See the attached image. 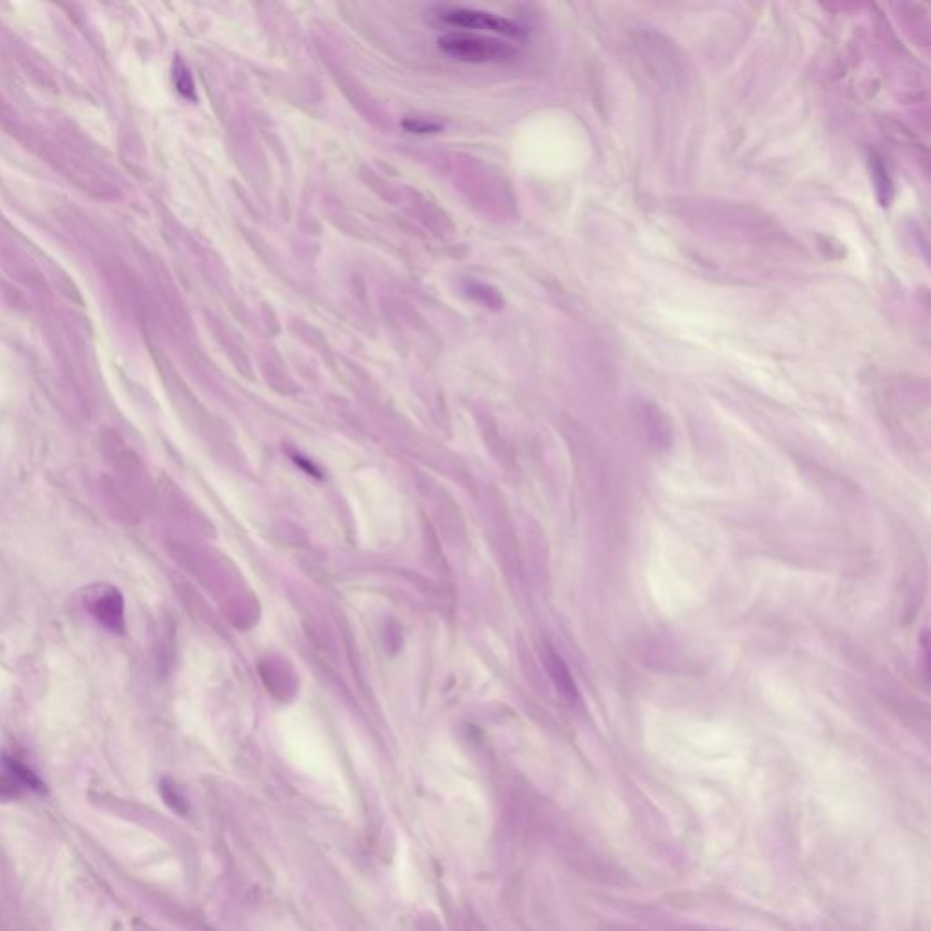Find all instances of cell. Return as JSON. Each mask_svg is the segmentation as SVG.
Listing matches in <instances>:
<instances>
[{
  "mask_svg": "<svg viewBox=\"0 0 931 931\" xmlns=\"http://www.w3.org/2000/svg\"><path fill=\"white\" fill-rule=\"evenodd\" d=\"M437 44L439 50L451 59L475 64L511 61L517 55V50L508 42L468 31L444 33Z\"/></svg>",
  "mask_w": 931,
  "mask_h": 931,
  "instance_id": "6da1fadb",
  "label": "cell"
},
{
  "mask_svg": "<svg viewBox=\"0 0 931 931\" xmlns=\"http://www.w3.org/2000/svg\"><path fill=\"white\" fill-rule=\"evenodd\" d=\"M2 766L6 770V775L11 781L15 782L19 788H30L37 793H44L46 786L39 779V775L31 770L26 762L21 761L15 755H2Z\"/></svg>",
  "mask_w": 931,
  "mask_h": 931,
  "instance_id": "277c9868",
  "label": "cell"
},
{
  "mask_svg": "<svg viewBox=\"0 0 931 931\" xmlns=\"http://www.w3.org/2000/svg\"><path fill=\"white\" fill-rule=\"evenodd\" d=\"M546 664H548V670L551 673V679L557 684V688L564 695L566 701H577L579 699V691H577V686L575 682L571 679V673L566 664L562 661L561 657L555 653V651H550L548 657H546Z\"/></svg>",
  "mask_w": 931,
  "mask_h": 931,
  "instance_id": "5b68a950",
  "label": "cell"
},
{
  "mask_svg": "<svg viewBox=\"0 0 931 931\" xmlns=\"http://www.w3.org/2000/svg\"><path fill=\"white\" fill-rule=\"evenodd\" d=\"M161 795L164 802L170 806L171 810L179 811V813H186L188 811V806H186V799L182 795V791L179 790V786L175 782H171L170 779H164L161 782Z\"/></svg>",
  "mask_w": 931,
  "mask_h": 931,
  "instance_id": "52a82bcc",
  "label": "cell"
},
{
  "mask_svg": "<svg viewBox=\"0 0 931 931\" xmlns=\"http://www.w3.org/2000/svg\"><path fill=\"white\" fill-rule=\"evenodd\" d=\"M119 588L110 584H97L86 588V608L91 617L111 633H126V606Z\"/></svg>",
  "mask_w": 931,
  "mask_h": 931,
  "instance_id": "7a4b0ae2",
  "label": "cell"
},
{
  "mask_svg": "<svg viewBox=\"0 0 931 931\" xmlns=\"http://www.w3.org/2000/svg\"><path fill=\"white\" fill-rule=\"evenodd\" d=\"M402 128L410 131V133H417V135H431V133H441L442 124L419 119V117H410V119L402 121Z\"/></svg>",
  "mask_w": 931,
  "mask_h": 931,
  "instance_id": "ba28073f",
  "label": "cell"
},
{
  "mask_svg": "<svg viewBox=\"0 0 931 931\" xmlns=\"http://www.w3.org/2000/svg\"><path fill=\"white\" fill-rule=\"evenodd\" d=\"M19 795V786L11 781L10 777L0 775V801H10Z\"/></svg>",
  "mask_w": 931,
  "mask_h": 931,
  "instance_id": "9c48e42d",
  "label": "cell"
},
{
  "mask_svg": "<svg viewBox=\"0 0 931 931\" xmlns=\"http://www.w3.org/2000/svg\"><path fill=\"white\" fill-rule=\"evenodd\" d=\"M171 77H173V84L177 91L181 93L184 99L188 101L195 102L197 101V91H195V82H193V77H191L190 70L188 66L184 64L181 57H177L175 62H173V70H171Z\"/></svg>",
  "mask_w": 931,
  "mask_h": 931,
  "instance_id": "8992f818",
  "label": "cell"
},
{
  "mask_svg": "<svg viewBox=\"0 0 931 931\" xmlns=\"http://www.w3.org/2000/svg\"><path fill=\"white\" fill-rule=\"evenodd\" d=\"M441 21L453 28H461V30L491 31L504 37H513V39L524 37V31L519 24L488 13V11L451 8V10L442 11Z\"/></svg>",
  "mask_w": 931,
  "mask_h": 931,
  "instance_id": "3957f363",
  "label": "cell"
}]
</instances>
